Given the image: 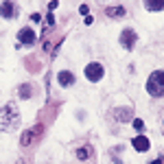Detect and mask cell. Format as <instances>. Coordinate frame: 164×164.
I'll return each instance as SVG.
<instances>
[{"instance_id": "13", "label": "cell", "mask_w": 164, "mask_h": 164, "mask_svg": "<svg viewBox=\"0 0 164 164\" xmlns=\"http://www.w3.org/2000/svg\"><path fill=\"white\" fill-rule=\"evenodd\" d=\"M145 7L149 11H162L164 9V0H145Z\"/></svg>"}, {"instance_id": "7", "label": "cell", "mask_w": 164, "mask_h": 164, "mask_svg": "<svg viewBox=\"0 0 164 164\" xmlns=\"http://www.w3.org/2000/svg\"><path fill=\"white\" fill-rule=\"evenodd\" d=\"M114 118L118 121V123H129V121L133 118L131 107H116V109H114Z\"/></svg>"}, {"instance_id": "8", "label": "cell", "mask_w": 164, "mask_h": 164, "mask_svg": "<svg viewBox=\"0 0 164 164\" xmlns=\"http://www.w3.org/2000/svg\"><path fill=\"white\" fill-rule=\"evenodd\" d=\"M57 81H59L61 88H70V85H75V75L70 72V70H61L57 75Z\"/></svg>"}, {"instance_id": "15", "label": "cell", "mask_w": 164, "mask_h": 164, "mask_svg": "<svg viewBox=\"0 0 164 164\" xmlns=\"http://www.w3.org/2000/svg\"><path fill=\"white\" fill-rule=\"evenodd\" d=\"M133 129H136V131H142V129H145V123L140 121V118H133Z\"/></svg>"}, {"instance_id": "18", "label": "cell", "mask_w": 164, "mask_h": 164, "mask_svg": "<svg viewBox=\"0 0 164 164\" xmlns=\"http://www.w3.org/2000/svg\"><path fill=\"white\" fill-rule=\"evenodd\" d=\"M57 7H59V2H57V0H53V2H51V5H48V9H51V11H55V9H57Z\"/></svg>"}, {"instance_id": "19", "label": "cell", "mask_w": 164, "mask_h": 164, "mask_svg": "<svg viewBox=\"0 0 164 164\" xmlns=\"http://www.w3.org/2000/svg\"><path fill=\"white\" fill-rule=\"evenodd\" d=\"M31 20H33V22H39L42 18H39V13H33V15H31Z\"/></svg>"}, {"instance_id": "11", "label": "cell", "mask_w": 164, "mask_h": 164, "mask_svg": "<svg viewBox=\"0 0 164 164\" xmlns=\"http://www.w3.org/2000/svg\"><path fill=\"white\" fill-rule=\"evenodd\" d=\"M33 90H35L33 83H24V85H20L18 94H20V99H31V96H33Z\"/></svg>"}, {"instance_id": "21", "label": "cell", "mask_w": 164, "mask_h": 164, "mask_svg": "<svg viewBox=\"0 0 164 164\" xmlns=\"http://www.w3.org/2000/svg\"><path fill=\"white\" fill-rule=\"evenodd\" d=\"M18 164H22V162H18Z\"/></svg>"}, {"instance_id": "4", "label": "cell", "mask_w": 164, "mask_h": 164, "mask_svg": "<svg viewBox=\"0 0 164 164\" xmlns=\"http://www.w3.org/2000/svg\"><path fill=\"white\" fill-rule=\"evenodd\" d=\"M103 75H105V70H103V66H101V64L92 61V64H88V66H85V77H88V81H101V79H103Z\"/></svg>"}, {"instance_id": "14", "label": "cell", "mask_w": 164, "mask_h": 164, "mask_svg": "<svg viewBox=\"0 0 164 164\" xmlns=\"http://www.w3.org/2000/svg\"><path fill=\"white\" fill-rule=\"evenodd\" d=\"M105 13H107L109 18H123L127 11H125V7H107Z\"/></svg>"}, {"instance_id": "9", "label": "cell", "mask_w": 164, "mask_h": 164, "mask_svg": "<svg viewBox=\"0 0 164 164\" xmlns=\"http://www.w3.org/2000/svg\"><path fill=\"white\" fill-rule=\"evenodd\" d=\"M0 15H2L5 20H11V18L15 15V5L9 2V0H5V2L0 5Z\"/></svg>"}, {"instance_id": "2", "label": "cell", "mask_w": 164, "mask_h": 164, "mask_svg": "<svg viewBox=\"0 0 164 164\" xmlns=\"http://www.w3.org/2000/svg\"><path fill=\"white\" fill-rule=\"evenodd\" d=\"M147 92L151 96H162L164 94V70H155V72H151V77L147 81Z\"/></svg>"}, {"instance_id": "12", "label": "cell", "mask_w": 164, "mask_h": 164, "mask_svg": "<svg viewBox=\"0 0 164 164\" xmlns=\"http://www.w3.org/2000/svg\"><path fill=\"white\" fill-rule=\"evenodd\" d=\"M92 153H94V149H92L90 145L77 149V158H79V160H88V158H92Z\"/></svg>"}, {"instance_id": "16", "label": "cell", "mask_w": 164, "mask_h": 164, "mask_svg": "<svg viewBox=\"0 0 164 164\" xmlns=\"http://www.w3.org/2000/svg\"><path fill=\"white\" fill-rule=\"evenodd\" d=\"M46 22H48V27H55V18H53V13L46 15Z\"/></svg>"}, {"instance_id": "17", "label": "cell", "mask_w": 164, "mask_h": 164, "mask_svg": "<svg viewBox=\"0 0 164 164\" xmlns=\"http://www.w3.org/2000/svg\"><path fill=\"white\" fill-rule=\"evenodd\" d=\"M79 11H81L83 15H88V11H90V7H88V5H81V7H79Z\"/></svg>"}, {"instance_id": "6", "label": "cell", "mask_w": 164, "mask_h": 164, "mask_svg": "<svg viewBox=\"0 0 164 164\" xmlns=\"http://www.w3.org/2000/svg\"><path fill=\"white\" fill-rule=\"evenodd\" d=\"M18 42L20 44H24V46H33L35 44V31L33 29H20L18 31Z\"/></svg>"}, {"instance_id": "5", "label": "cell", "mask_w": 164, "mask_h": 164, "mask_svg": "<svg viewBox=\"0 0 164 164\" xmlns=\"http://www.w3.org/2000/svg\"><path fill=\"white\" fill-rule=\"evenodd\" d=\"M136 39H138V35H136V31H131V29H125V31L121 33V44H123V48H127V51H133Z\"/></svg>"}, {"instance_id": "20", "label": "cell", "mask_w": 164, "mask_h": 164, "mask_svg": "<svg viewBox=\"0 0 164 164\" xmlns=\"http://www.w3.org/2000/svg\"><path fill=\"white\" fill-rule=\"evenodd\" d=\"M151 164H162V160H155V162H151Z\"/></svg>"}, {"instance_id": "3", "label": "cell", "mask_w": 164, "mask_h": 164, "mask_svg": "<svg viewBox=\"0 0 164 164\" xmlns=\"http://www.w3.org/2000/svg\"><path fill=\"white\" fill-rule=\"evenodd\" d=\"M42 136H44V125H35V127L27 129L20 136V147H33Z\"/></svg>"}, {"instance_id": "10", "label": "cell", "mask_w": 164, "mask_h": 164, "mask_svg": "<svg viewBox=\"0 0 164 164\" xmlns=\"http://www.w3.org/2000/svg\"><path fill=\"white\" fill-rule=\"evenodd\" d=\"M131 147H133L136 151H147V149L151 147V142H149V138H145V136H136L133 142H131Z\"/></svg>"}, {"instance_id": "1", "label": "cell", "mask_w": 164, "mask_h": 164, "mask_svg": "<svg viewBox=\"0 0 164 164\" xmlns=\"http://www.w3.org/2000/svg\"><path fill=\"white\" fill-rule=\"evenodd\" d=\"M20 125V112H18V105L13 101H9L7 105H2L0 109V131H15Z\"/></svg>"}]
</instances>
